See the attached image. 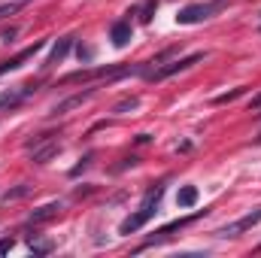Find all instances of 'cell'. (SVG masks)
<instances>
[{
    "label": "cell",
    "mask_w": 261,
    "mask_h": 258,
    "mask_svg": "<svg viewBox=\"0 0 261 258\" xmlns=\"http://www.w3.org/2000/svg\"><path fill=\"white\" fill-rule=\"evenodd\" d=\"M137 107H140V97H122V100L113 107V113H116V116H125V113H134Z\"/></svg>",
    "instance_id": "16"
},
{
    "label": "cell",
    "mask_w": 261,
    "mask_h": 258,
    "mask_svg": "<svg viewBox=\"0 0 261 258\" xmlns=\"http://www.w3.org/2000/svg\"><path fill=\"white\" fill-rule=\"evenodd\" d=\"M258 222H261V207H255L252 213H246L243 219H237V222H231V225L219 228L216 234H219V237H240L243 231H252V228H255Z\"/></svg>",
    "instance_id": "5"
},
{
    "label": "cell",
    "mask_w": 261,
    "mask_h": 258,
    "mask_svg": "<svg viewBox=\"0 0 261 258\" xmlns=\"http://www.w3.org/2000/svg\"><path fill=\"white\" fill-rule=\"evenodd\" d=\"M137 164H140V158H134V155H130V158H122V164L116 167V173H122V170H128V167H137Z\"/></svg>",
    "instance_id": "22"
},
{
    "label": "cell",
    "mask_w": 261,
    "mask_h": 258,
    "mask_svg": "<svg viewBox=\"0 0 261 258\" xmlns=\"http://www.w3.org/2000/svg\"><path fill=\"white\" fill-rule=\"evenodd\" d=\"M34 155H31V164H49L58 152H61V143L58 140H49V143H43V146H37V149H31Z\"/></svg>",
    "instance_id": "11"
},
{
    "label": "cell",
    "mask_w": 261,
    "mask_h": 258,
    "mask_svg": "<svg viewBox=\"0 0 261 258\" xmlns=\"http://www.w3.org/2000/svg\"><path fill=\"white\" fill-rule=\"evenodd\" d=\"M258 249H261V246H258Z\"/></svg>",
    "instance_id": "27"
},
{
    "label": "cell",
    "mask_w": 261,
    "mask_h": 258,
    "mask_svg": "<svg viewBox=\"0 0 261 258\" xmlns=\"http://www.w3.org/2000/svg\"><path fill=\"white\" fill-rule=\"evenodd\" d=\"M58 137V131H40V134H34L28 143H24V149H37V146H43V143H49V140H55Z\"/></svg>",
    "instance_id": "15"
},
{
    "label": "cell",
    "mask_w": 261,
    "mask_h": 258,
    "mask_svg": "<svg viewBox=\"0 0 261 258\" xmlns=\"http://www.w3.org/2000/svg\"><path fill=\"white\" fill-rule=\"evenodd\" d=\"M161 197H164V186H155V189H149L146 197H143V207L137 210V213H130L128 219L119 225V234H137L155 213H158V203H161Z\"/></svg>",
    "instance_id": "1"
},
{
    "label": "cell",
    "mask_w": 261,
    "mask_h": 258,
    "mask_svg": "<svg viewBox=\"0 0 261 258\" xmlns=\"http://www.w3.org/2000/svg\"><path fill=\"white\" fill-rule=\"evenodd\" d=\"M203 213H195V216H186V219H176V222H170V225H164L155 237H149V240H143V246H137V252H143V249H149V246H161V243H167L176 231H182L186 225H192V222H197Z\"/></svg>",
    "instance_id": "4"
},
{
    "label": "cell",
    "mask_w": 261,
    "mask_h": 258,
    "mask_svg": "<svg viewBox=\"0 0 261 258\" xmlns=\"http://www.w3.org/2000/svg\"><path fill=\"white\" fill-rule=\"evenodd\" d=\"M249 107H252V110H258V107H261V94H258V97H252V104H249Z\"/></svg>",
    "instance_id": "25"
},
{
    "label": "cell",
    "mask_w": 261,
    "mask_h": 258,
    "mask_svg": "<svg viewBox=\"0 0 261 258\" xmlns=\"http://www.w3.org/2000/svg\"><path fill=\"white\" fill-rule=\"evenodd\" d=\"M40 49H46V40H34V43H31L28 49H21L18 55H12V58L0 61V76H3V73H12V70H18V67L24 64V61H31V58H34Z\"/></svg>",
    "instance_id": "7"
},
{
    "label": "cell",
    "mask_w": 261,
    "mask_h": 258,
    "mask_svg": "<svg viewBox=\"0 0 261 258\" xmlns=\"http://www.w3.org/2000/svg\"><path fill=\"white\" fill-rule=\"evenodd\" d=\"M97 94V85H91V88H85V91H79V94H73V97H67V100H61L55 110H52V116H61V113H70L73 107H82L88 97H94Z\"/></svg>",
    "instance_id": "10"
},
{
    "label": "cell",
    "mask_w": 261,
    "mask_h": 258,
    "mask_svg": "<svg viewBox=\"0 0 261 258\" xmlns=\"http://www.w3.org/2000/svg\"><path fill=\"white\" fill-rule=\"evenodd\" d=\"M52 249H55V243H49V240H46V243H34V240H31V252H34V255H49Z\"/></svg>",
    "instance_id": "19"
},
{
    "label": "cell",
    "mask_w": 261,
    "mask_h": 258,
    "mask_svg": "<svg viewBox=\"0 0 261 258\" xmlns=\"http://www.w3.org/2000/svg\"><path fill=\"white\" fill-rule=\"evenodd\" d=\"M61 210H64V203H61V200H52V203H46V207L34 210V213L28 216V228H40V225H46V222L58 219V213H61Z\"/></svg>",
    "instance_id": "8"
},
{
    "label": "cell",
    "mask_w": 261,
    "mask_h": 258,
    "mask_svg": "<svg viewBox=\"0 0 261 258\" xmlns=\"http://www.w3.org/2000/svg\"><path fill=\"white\" fill-rule=\"evenodd\" d=\"M255 143H261V137H255Z\"/></svg>",
    "instance_id": "26"
},
{
    "label": "cell",
    "mask_w": 261,
    "mask_h": 258,
    "mask_svg": "<svg viewBox=\"0 0 261 258\" xmlns=\"http://www.w3.org/2000/svg\"><path fill=\"white\" fill-rule=\"evenodd\" d=\"M31 192H34V186H31V183H21V186H15V189H9V192L3 194V203H12V200H21V197H28Z\"/></svg>",
    "instance_id": "14"
},
{
    "label": "cell",
    "mask_w": 261,
    "mask_h": 258,
    "mask_svg": "<svg viewBox=\"0 0 261 258\" xmlns=\"http://www.w3.org/2000/svg\"><path fill=\"white\" fill-rule=\"evenodd\" d=\"M12 246H15V237H3V240H0V255L12 252Z\"/></svg>",
    "instance_id": "23"
},
{
    "label": "cell",
    "mask_w": 261,
    "mask_h": 258,
    "mask_svg": "<svg viewBox=\"0 0 261 258\" xmlns=\"http://www.w3.org/2000/svg\"><path fill=\"white\" fill-rule=\"evenodd\" d=\"M155 9H158V0H146V3H143V9H140V21H143V24H149V21H152V15H155Z\"/></svg>",
    "instance_id": "18"
},
{
    "label": "cell",
    "mask_w": 261,
    "mask_h": 258,
    "mask_svg": "<svg viewBox=\"0 0 261 258\" xmlns=\"http://www.w3.org/2000/svg\"><path fill=\"white\" fill-rule=\"evenodd\" d=\"M222 6H225V0H213V3H192V6H186V9H179L176 21H179V24H200V21L213 18Z\"/></svg>",
    "instance_id": "3"
},
{
    "label": "cell",
    "mask_w": 261,
    "mask_h": 258,
    "mask_svg": "<svg viewBox=\"0 0 261 258\" xmlns=\"http://www.w3.org/2000/svg\"><path fill=\"white\" fill-rule=\"evenodd\" d=\"M243 94H246V85H240V88H234V91H225V94L213 97V104L222 107V104H231V100H237V97H243Z\"/></svg>",
    "instance_id": "17"
},
{
    "label": "cell",
    "mask_w": 261,
    "mask_h": 258,
    "mask_svg": "<svg viewBox=\"0 0 261 258\" xmlns=\"http://www.w3.org/2000/svg\"><path fill=\"white\" fill-rule=\"evenodd\" d=\"M34 91H37V82H28V85H18V88L3 91V94H0V110H15V107H21Z\"/></svg>",
    "instance_id": "6"
},
{
    "label": "cell",
    "mask_w": 261,
    "mask_h": 258,
    "mask_svg": "<svg viewBox=\"0 0 261 258\" xmlns=\"http://www.w3.org/2000/svg\"><path fill=\"white\" fill-rule=\"evenodd\" d=\"M110 40H113V46H116V49H125L130 40H134V31H130L128 18H122V21H116V24L110 28Z\"/></svg>",
    "instance_id": "9"
},
{
    "label": "cell",
    "mask_w": 261,
    "mask_h": 258,
    "mask_svg": "<svg viewBox=\"0 0 261 258\" xmlns=\"http://www.w3.org/2000/svg\"><path fill=\"white\" fill-rule=\"evenodd\" d=\"M197 61H203V52H192V55H186V58H179V61H170V64H164V67H155V70H146L143 76H146V82H161V79H167V76H176V73L195 67Z\"/></svg>",
    "instance_id": "2"
},
{
    "label": "cell",
    "mask_w": 261,
    "mask_h": 258,
    "mask_svg": "<svg viewBox=\"0 0 261 258\" xmlns=\"http://www.w3.org/2000/svg\"><path fill=\"white\" fill-rule=\"evenodd\" d=\"M15 34H18V31H15V28H9V31H3V34H0V40H3V43H9Z\"/></svg>",
    "instance_id": "24"
},
{
    "label": "cell",
    "mask_w": 261,
    "mask_h": 258,
    "mask_svg": "<svg viewBox=\"0 0 261 258\" xmlns=\"http://www.w3.org/2000/svg\"><path fill=\"white\" fill-rule=\"evenodd\" d=\"M176 203L179 207H195L197 203V186H182L176 192Z\"/></svg>",
    "instance_id": "13"
},
{
    "label": "cell",
    "mask_w": 261,
    "mask_h": 258,
    "mask_svg": "<svg viewBox=\"0 0 261 258\" xmlns=\"http://www.w3.org/2000/svg\"><path fill=\"white\" fill-rule=\"evenodd\" d=\"M76 55H79V61L85 64V61H91V58H94V49H91V46H79V49H76Z\"/></svg>",
    "instance_id": "21"
},
{
    "label": "cell",
    "mask_w": 261,
    "mask_h": 258,
    "mask_svg": "<svg viewBox=\"0 0 261 258\" xmlns=\"http://www.w3.org/2000/svg\"><path fill=\"white\" fill-rule=\"evenodd\" d=\"M73 40H76V37H61V40L52 46V52H49V58H46V64H43V67L61 64L67 55H70V49H73Z\"/></svg>",
    "instance_id": "12"
},
{
    "label": "cell",
    "mask_w": 261,
    "mask_h": 258,
    "mask_svg": "<svg viewBox=\"0 0 261 258\" xmlns=\"http://www.w3.org/2000/svg\"><path fill=\"white\" fill-rule=\"evenodd\" d=\"M91 161H94V152H88V155H85V158H82V161H79V164H76V167L70 170V176H79V173H82V170H85V167H88Z\"/></svg>",
    "instance_id": "20"
}]
</instances>
